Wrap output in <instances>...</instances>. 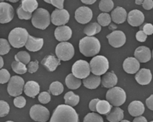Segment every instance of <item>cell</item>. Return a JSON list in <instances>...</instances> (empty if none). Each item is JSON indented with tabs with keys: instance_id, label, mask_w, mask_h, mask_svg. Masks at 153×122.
Returning a JSON list of instances; mask_svg holds the SVG:
<instances>
[{
	"instance_id": "obj_5",
	"label": "cell",
	"mask_w": 153,
	"mask_h": 122,
	"mask_svg": "<svg viewBox=\"0 0 153 122\" xmlns=\"http://www.w3.org/2000/svg\"><path fill=\"white\" fill-rule=\"evenodd\" d=\"M90 69L92 73L101 76L106 73L109 68L108 59L103 55H97L92 59L90 63Z\"/></svg>"
},
{
	"instance_id": "obj_53",
	"label": "cell",
	"mask_w": 153,
	"mask_h": 122,
	"mask_svg": "<svg viewBox=\"0 0 153 122\" xmlns=\"http://www.w3.org/2000/svg\"><path fill=\"white\" fill-rule=\"evenodd\" d=\"M83 3L86 4H94L97 0H81Z\"/></svg>"
},
{
	"instance_id": "obj_15",
	"label": "cell",
	"mask_w": 153,
	"mask_h": 122,
	"mask_svg": "<svg viewBox=\"0 0 153 122\" xmlns=\"http://www.w3.org/2000/svg\"><path fill=\"white\" fill-rule=\"evenodd\" d=\"M72 35L71 29L67 26H59L54 31V36L56 40L60 42H66L71 39Z\"/></svg>"
},
{
	"instance_id": "obj_36",
	"label": "cell",
	"mask_w": 153,
	"mask_h": 122,
	"mask_svg": "<svg viewBox=\"0 0 153 122\" xmlns=\"http://www.w3.org/2000/svg\"><path fill=\"white\" fill-rule=\"evenodd\" d=\"M12 68L13 70L17 74H23L27 71L26 64L20 62L15 61L12 64Z\"/></svg>"
},
{
	"instance_id": "obj_49",
	"label": "cell",
	"mask_w": 153,
	"mask_h": 122,
	"mask_svg": "<svg viewBox=\"0 0 153 122\" xmlns=\"http://www.w3.org/2000/svg\"><path fill=\"white\" fill-rule=\"evenodd\" d=\"M143 7L145 10H149L153 8V0H144Z\"/></svg>"
},
{
	"instance_id": "obj_57",
	"label": "cell",
	"mask_w": 153,
	"mask_h": 122,
	"mask_svg": "<svg viewBox=\"0 0 153 122\" xmlns=\"http://www.w3.org/2000/svg\"><path fill=\"white\" fill-rule=\"evenodd\" d=\"M6 1L10 2L16 3L17 2L19 1V0H6Z\"/></svg>"
},
{
	"instance_id": "obj_13",
	"label": "cell",
	"mask_w": 153,
	"mask_h": 122,
	"mask_svg": "<svg viewBox=\"0 0 153 122\" xmlns=\"http://www.w3.org/2000/svg\"><path fill=\"white\" fill-rule=\"evenodd\" d=\"M92 18V11L87 6H81L75 11V19L80 24H85L89 23Z\"/></svg>"
},
{
	"instance_id": "obj_3",
	"label": "cell",
	"mask_w": 153,
	"mask_h": 122,
	"mask_svg": "<svg viewBox=\"0 0 153 122\" xmlns=\"http://www.w3.org/2000/svg\"><path fill=\"white\" fill-rule=\"evenodd\" d=\"M50 21V13L46 9L39 8L35 10L32 15L31 22L36 28L44 30L49 26Z\"/></svg>"
},
{
	"instance_id": "obj_44",
	"label": "cell",
	"mask_w": 153,
	"mask_h": 122,
	"mask_svg": "<svg viewBox=\"0 0 153 122\" xmlns=\"http://www.w3.org/2000/svg\"><path fill=\"white\" fill-rule=\"evenodd\" d=\"M39 101L42 104H47L51 101V96L47 92H43L38 96Z\"/></svg>"
},
{
	"instance_id": "obj_4",
	"label": "cell",
	"mask_w": 153,
	"mask_h": 122,
	"mask_svg": "<svg viewBox=\"0 0 153 122\" xmlns=\"http://www.w3.org/2000/svg\"><path fill=\"white\" fill-rule=\"evenodd\" d=\"M29 34L27 30L21 27H17L12 30L8 37L9 42L13 47L21 48L25 46Z\"/></svg>"
},
{
	"instance_id": "obj_10",
	"label": "cell",
	"mask_w": 153,
	"mask_h": 122,
	"mask_svg": "<svg viewBox=\"0 0 153 122\" xmlns=\"http://www.w3.org/2000/svg\"><path fill=\"white\" fill-rule=\"evenodd\" d=\"M30 115L32 120L39 122H46L49 120L50 112L47 108L40 105H35L30 108Z\"/></svg>"
},
{
	"instance_id": "obj_26",
	"label": "cell",
	"mask_w": 153,
	"mask_h": 122,
	"mask_svg": "<svg viewBox=\"0 0 153 122\" xmlns=\"http://www.w3.org/2000/svg\"><path fill=\"white\" fill-rule=\"evenodd\" d=\"M101 78L100 76L91 74L83 80L84 86L89 89H95L100 84Z\"/></svg>"
},
{
	"instance_id": "obj_42",
	"label": "cell",
	"mask_w": 153,
	"mask_h": 122,
	"mask_svg": "<svg viewBox=\"0 0 153 122\" xmlns=\"http://www.w3.org/2000/svg\"><path fill=\"white\" fill-rule=\"evenodd\" d=\"M10 75L6 69L0 70V84H5L10 81Z\"/></svg>"
},
{
	"instance_id": "obj_54",
	"label": "cell",
	"mask_w": 153,
	"mask_h": 122,
	"mask_svg": "<svg viewBox=\"0 0 153 122\" xmlns=\"http://www.w3.org/2000/svg\"><path fill=\"white\" fill-rule=\"evenodd\" d=\"M109 28L111 30H114L117 28V26L115 24H113V23H111V24H110V25H109Z\"/></svg>"
},
{
	"instance_id": "obj_46",
	"label": "cell",
	"mask_w": 153,
	"mask_h": 122,
	"mask_svg": "<svg viewBox=\"0 0 153 122\" xmlns=\"http://www.w3.org/2000/svg\"><path fill=\"white\" fill-rule=\"evenodd\" d=\"M27 69L30 73H33L36 72L39 69V62L37 61L30 62L28 64Z\"/></svg>"
},
{
	"instance_id": "obj_9",
	"label": "cell",
	"mask_w": 153,
	"mask_h": 122,
	"mask_svg": "<svg viewBox=\"0 0 153 122\" xmlns=\"http://www.w3.org/2000/svg\"><path fill=\"white\" fill-rule=\"evenodd\" d=\"M24 81L21 77L18 76L12 77L9 81L7 91L10 95L17 97L22 94Z\"/></svg>"
},
{
	"instance_id": "obj_17",
	"label": "cell",
	"mask_w": 153,
	"mask_h": 122,
	"mask_svg": "<svg viewBox=\"0 0 153 122\" xmlns=\"http://www.w3.org/2000/svg\"><path fill=\"white\" fill-rule=\"evenodd\" d=\"M123 69L128 74H134L136 73L140 67L139 62L133 57L126 58L123 64Z\"/></svg>"
},
{
	"instance_id": "obj_25",
	"label": "cell",
	"mask_w": 153,
	"mask_h": 122,
	"mask_svg": "<svg viewBox=\"0 0 153 122\" xmlns=\"http://www.w3.org/2000/svg\"><path fill=\"white\" fill-rule=\"evenodd\" d=\"M40 91V87L38 83L35 81H29L25 84L24 91L26 95L35 98Z\"/></svg>"
},
{
	"instance_id": "obj_11",
	"label": "cell",
	"mask_w": 153,
	"mask_h": 122,
	"mask_svg": "<svg viewBox=\"0 0 153 122\" xmlns=\"http://www.w3.org/2000/svg\"><path fill=\"white\" fill-rule=\"evenodd\" d=\"M70 19L69 12L64 9H55L51 15V21L55 26H64L69 22Z\"/></svg>"
},
{
	"instance_id": "obj_52",
	"label": "cell",
	"mask_w": 153,
	"mask_h": 122,
	"mask_svg": "<svg viewBox=\"0 0 153 122\" xmlns=\"http://www.w3.org/2000/svg\"><path fill=\"white\" fill-rule=\"evenodd\" d=\"M133 122H147V121L145 117L139 116L135 118Z\"/></svg>"
},
{
	"instance_id": "obj_31",
	"label": "cell",
	"mask_w": 153,
	"mask_h": 122,
	"mask_svg": "<svg viewBox=\"0 0 153 122\" xmlns=\"http://www.w3.org/2000/svg\"><path fill=\"white\" fill-rule=\"evenodd\" d=\"M22 7L28 12L32 13L38 7V3L37 0H22Z\"/></svg>"
},
{
	"instance_id": "obj_29",
	"label": "cell",
	"mask_w": 153,
	"mask_h": 122,
	"mask_svg": "<svg viewBox=\"0 0 153 122\" xmlns=\"http://www.w3.org/2000/svg\"><path fill=\"white\" fill-rule=\"evenodd\" d=\"M101 29V26L99 23L92 22L88 24L85 27L83 32L87 36H93L100 33Z\"/></svg>"
},
{
	"instance_id": "obj_12",
	"label": "cell",
	"mask_w": 153,
	"mask_h": 122,
	"mask_svg": "<svg viewBox=\"0 0 153 122\" xmlns=\"http://www.w3.org/2000/svg\"><path fill=\"white\" fill-rule=\"evenodd\" d=\"M107 38L109 44L115 48L123 46L126 40V35L121 30H114L107 36Z\"/></svg>"
},
{
	"instance_id": "obj_20",
	"label": "cell",
	"mask_w": 153,
	"mask_h": 122,
	"mask_svg": "<svg viewBox=\"0 0 153 122\" xmlns=\"http://www.w3.org/2000/svg\"><path fill=\"white\" fill-rule=\"evenodd\" d=\"M152 78L151 71L149 69H142L137 73L135 79L138 84L141 85H148Z\"/></svg>"
},
{
	"instance_id": "obj_23",
	"label": "cell",
	"mask_w": 153,
	"mask_h": 122,
	"mask_svg": "<svg viewBox=\"0 0 153 122\" xmlns=\"http://www.w3.org/2000/svg\"><path fill=\"white\" fill-rule=\"evenodd\" d=\"M41 64L46 67L49 71L53 72L61 64L60 60L54 55H50L46 56L41 62Z\"/></svg>"
},
{
	"instance_id": "obj_16",
	"label": "cell",
	"mask_w": 153,
	"mask_h": 122,
	"mask_svg": "<svg viewBox=\"0 0 153 122\" xmlns=\"http://www.w3.org/2000/svg\"><path fill=\"white\" fill-rule=\"evenodd\" d=\"M144 20V15L139 10H132L128 15V22L133 27L141 26L143 23Z\"/></svg>"
},
{
	"instance_id": "obj_50",
	"label": "cell",
	"mask_w": 153,
	"mask_h": 122,
	"mask_svg": "<svg viewBox=\"0 0 153 122\" xmlns=\"http://www.w3.org/2000/svg\"><path fill=\"white\" fill-rule=\"evenodd\" d=\"M100 99L98 98L93 99L89 104V108L92 112H97L96 111V105Z\"/></svg>"
},
{
	"instance_id": "obj_51",
	"label": "cell",
	"mask_w": 153,
	"mask_h": 122,
	"mask_svg": "<svg viewBox=\"0 0 153 122\" xmlns=\"http://www.w3.org/2000/svg\"><path fill=\"white\" fill-rule=\"evenodd\" d=\"M146 106L148 108L153 111V95H151L146 101Z\"/></svg>"
},
{
	"instance_id": "obj_7",
	"label": "cell",
	"mask_w": 153,
	"mask_h": 122,
	"mask_svg": "<svg viewBox=\"0 0 153 122\" xmlns=\"http://www.w3.org/2000/svg\"><path fill=\"white\" fill-rule=\"evenodd\" d=\"M56 54L60 61H70L74 57L75 53L74 47L69 42H61L56 47Z\"/></svg>"
},
{
	"instance_id": "obj_61",
	"label": "cell",
	"mask_w": 153,
	"mask_h": 122,
	"mask_svg": "<svg viewBox=\"0 0 153 122\" xmlns=\"http://www.w3.org/2000/svg\"><path fill=\"white\" fill-rule=\"evenodd\" d=\"M150 122H153V121H152Z\"/></svg>"
},
{
	"instance_id": "obj_35",
	"label": "cell",
	"mask_w": 153,
	"mask_h": 122,
	"mask_svg": "<svg viewBox=\"0 0 153 122\" xmlns=\"http://www.w3.org/2000/svg\"><path fill=\"white\" fill-rule=\"evenodd\" d=\"M97 21L101 26L107 27L109 26L111 22V17L107 13H102L97 17Z\"/></svg>"
},
{
	"instance_id": "obj_18",
	"label": "cell",
	"mask_w": 153,
	"mask_h": 122,
	"mask_svg": "<svg viewBox=\"0 0 153 122\" xmlns=\"http://www.w3.org/2000/svg\"><path fill=\"white\" fill-rule=\"evenodd\" d=\"M134 56L139 62L146 63L151 60L152 53L150 48L143 46L139 47L136 49Z\"/></svg>"
},
{
	"instance_id": "obj_55",
	"label": "cell",
	"mask_w": 153,
	"mask_h": 122,
	"mask_svg": "<svg viewBox=\"0 0 153 122\" xmlns=\"http://www.w3.org/2000/svg\"><path fill=\"white\" fill-rule=\"evenodd\" d=\"M4 65L3 59L1 56H0V69L2 68Z\"/></svg>"
},
{
	"instance_id": "obj_41",
	"label": "cell",
	"mask_w": 153,
	"mask_h": 122,
	"mask_svg": "<svg viewBox=\"0 0 153 122\" xmlns=\"http://www.w3.org/2000/svg\"><path fill=\"white\" fill-rule=\"evenodd\" d=\"M10 106L7 102L1 100L0 101V117L6 116L10 112Z\"/></svg>"
},
{
	"instance_id": "obj_60",
	"label": "cell",
	"mask_w": 153,
	"mask_h": 122,
	"mask_svg": "<svg viewBox=\"0 0 153 122\" xmlns=\"http://www.w3.org/2000/svg\"><path fill=\"white\" fill-rule=\"evenodd\" d=\"M152 57H153V51H152Z\"/></svg>"
},
{
	"instance_id": "obj_47",
	"label": "cell",
	"mask_w": 153,
	"mask_h": 122,
	"mask_svg": "<svg viewBox=\"0 0 153 122\" xmlns=\"http://www.w3.org/2000/svg\"><path fill=\"white\" fill-rule=\"evenodd\" d=\"M143 30L148 35H152L153 34V25L151 23H146L143 26Z\"/></svg>"
},
{
	"instance_id": "obj_39",
	"label": "cell",
	"mask_w": 153,
	"mask_h": 122,
	"mask_svg": "<svg viewBox=\"0 0 153 122\" xmlns=\"http://www.w3.org/2000/svg\"><path fill=\"white\" fill-rule=\"evenodd\" d=\"M10 50V47L8 41L4 38H0V55L7 54Z\"/></svg>"
},
{
	"instance_id": "obj_56",
	"label": "cell",
	"mask_w": 153,
	"mask_h": 122,
	"mask_svg": "<svg viewBox=\"0 0 153 122\" xmlns=\"http://www.w3.org/2000/svg\"><path fill=\"white\" fill-rule=\"evenodd\" d=\"M144 0H135V3L137 5H141L143 4Z\"/></svg>"
},
{
	"instance_id": "obj_48",
	"label": "cell",
	"mask_w": 153,
	"mask_h": 122,
	"mask_svg": "<svg viewBox=\"0 0 153 122\" xmlns=\"http://www.w3.org/2000/svg\"><path fill=\"white\" fill-rule=\"evenodd\" d=\"M137 40L140 42H144L146 40L147 35L142 30H139L136 35Z\"/></svg>"
},
{
	"instance_id": "obj_28",
	"label": "cell",
	"mask_w": 153,
	"mask_h": 122,
	"mask_svg": "<svg viewBox=\"0 0 153 122\" xmlns=\"http://www.w3.org/2000/svg\"><path fill=\"white\" fill-rule=\"evenodd\" d=\"M65 82L67 87L71 89H77L80 87L82 84L81 80L75 77L72 73L66 77Z\"/></svg>"
},
{
	"instance_id": "obj_6",
	"label": "cell",
	"mask_w": 153,
	"mask_h": 122,
	"mask_svg": "<svg viewBox=\"0 0 153 122\" xmlns=\"http://www.w3.org/2000/svg\"><path fill=\"white\" fill-rule=\"evenodd\" d=\"M106 99L111 105L119 106L126 102V95L123 89L119 87H114L108 90L106 94Z\"/></svg>"
},
{
	"instance_id": "obj_59",
	"label": "cell",
	"mask_w": 153,
	"mask_h": 122,
	"mask_svg": "<svg viewBox=\"0 0 153 122\" xmlns=\"http://www.w3.org/2000/svg\"><path fill=\"white\" fill-rule=\"evenodd\" d=\"M5 122H14L12 121H6Z\"/></svg>"
},
{
	"instance_id": "obj_34",
	"label": "cell",
	"mask_w": 153,
	"mask_h": 122,
	"mask_svg": "<svg viewBox=\"0 0 153 122\" xmlns=\"http://www.w3.org/2000/svg\"><path fill=\"white\" fill-rule=\"evenodd\" d=\"M114 6L112 0H101L99 3L100 10L104 13L109 12L113 9Z\"/></svg>"
},
{
	"instance_id": "obj_24",
	"label": "cell",
	"mask_w": 153,
	"mask_h": 122,
	"mask_svg": "<svg viewBox=\"0 0 153 122\" xmlns=\"http://www.w3.org/2000/svg\"><path fill=\"white\" fill-rule=\"evenodd\" d=\"M117 82V77L113 72L105 73L102 79V85L106 88L114 87Z\"/></svg>"
},
{
	"instance_id": "obj_21",
	"label": "cell",
	"mask_w": 153,
	"mask_h": 122,
	"mask_svg": "<svg viewBox=\"0 0 153 122\" xmlns=\"http://www.w3.org/2000/svg\"><path fill=\"white\" fill-rule=\"evenodd\" d=\"M111 20L116 24H122L126 20L127 13L123 7L118 6L111 12Z\"/></svg>"
},
{
	"instance_id": "obj_33",
	"label": "cell",
	"mask_w": 153,
	"mask_h": 122,
	"mask_svg": "<svg viewBox=\"0 0 153 122\" xmlns=\"http://www.w3.org/2000/svg\"><path fill=\"white\" fill-rule=\"evenodd\" d=\"M49 91L53 95H59L63 92V85L59 81H54L50 85Z\"/></svg>"
},
{
	"instance_id": "obj_30",
	"label": "cell",
	"mask_w": 153,
	"mask_h": 122,
	"mask_svg": "<svg viewBox=\"0 0 153 122\" xmlns=\"http://www.w3.org/2000/svg\"><path fill=\"white\" fill-rule=\"evenodd\" d=\"M112 107V105L108 101L100 100L96 105V111L100 114L107 115Z\"/></svg>"
},
{
	"instance_id": "obj_45",
	"label": "cell",
	"mask_w": 153,
	"mask_h": 122,
	"mask_svg": "<svg viewBox=\"0 0 153 122\" xmlns=\"http://www.w3.org/2000/svg\"><path fill=\"white\" fill-rule=\"evenodd\" d=\"M45 2L52 4L58 9L64 8V3L65 0H44Z\"/></svg>"
},
{
	"instance_id": "obj_19",
	"label": "cell",
	"mask_w": 153,
	"mask_h": 122,
	"mask_svg": "<svg viewBox=\"0 0 153 122\" xmlns=\"http://www.w3.org/2000/svg\"><path fill=\"white\" fill-rule=\"evenodd\" d=\"M44 43L43 38H37L29 35L25 47L30 52H37L42 48Z\"/></svg>"
},
{
	"instance_id": "obj_43",
	"label": "cell",
	"mask_w": 153,
	"mask_h": 122,
	"mask_svg": "<svg viewBox=\"0 0 153 122\" xmlns=\"http://www.w3.org/2000/svg\"><path fill=\"white\" fill-rule=\"evenodd\" d=\"M13 104L16 107L19 108L24 107L26 104V100L23 96H18L13 100Z\"/></svg>"
},
{
	"instance_id": "obj_14",
	"label": "cell",
	"mask_w": 153,
	"mask_h": 122,
	"mask_svg": "<svg viewBox=\"0 0 153 122\" xmlns=\"http://www.w3.org/2000/svg\"><path fill=\"white\" fill-rule=\"evenodd\" d=\"M14 10L12 6L6 2H0V23H8L13 18Z\"/></svg>"
},
{
	"instance_id": "obj_37",
	"label": "cell",
	"mask_w": 153,
	"mask_h": 122,
	"mask_svg": "<svg viewBox=\"0 0 153 122\" xmlns=\"http://www.w3.org/2000/svg\"><path fill=\"white\" fill-rule=\"evenodd\" d=\"M15 59L17 61L27 64L30 61V56L27 52L20 51L15 55Z\"/></svg>"
},
{
	"instance_id": "obj_40",
	"label": "cell",
	"mask_w": 153,
	"mask_h": 122,
	"mask_svg": "<svg viewBox=\"0 0 153 122\" xmlns=\"http://www.w3.org/2000/svg\"><path fill=\"white\" fill-rule=\"evenodd\" d=\"M17 14L20 19L29 20L32 18V13L24 10L21 5H20L17 9Z\"/></svg>"
},
{
	"instance_id": "obj_27",
	"label": "cell",
	"mask_w": 153,
	"mask_h": 122,
	"mask_svg": "<svg viewBox=\"0 0 153 122\" xmlns=\"http://www.w3.org/2000/svg\"><path fill=\"white\" fill-rule=\"evenodd\" d=\"M106 116L107 120L110 122H119L124 118V111L120 107H113Z\"/></svg>"
},
{
	"instance_id": "obj_1",
	"label": "cell",
	"mask_w": 153,
	"mask_h": 122,
	"mask_svg": "<svg viewBox=\"0 0 153 122\" xmlns=\"http://www.w3.org/2000/svg\"><path fill=\"white\" fill-rule=\"evenodd\" d=\"M50 122H78V115L72 106L60 105L54 111Z\"/></svg>"
},
{
	"instance_id": "obj_22",
	"label": "cell",
	"mask_w": 153,
	"mask_h": 122,
	"mask_svg": "<svg viewBox=\"0 0 153 122\" xmlns=\"http://www.w3.org/2000/svg\"><path fill=\"white\" fill-rule=\"evenodd\" d=\"M145 110L143 104L140 101H133L128 106V112L134 117L141 116L144 112Z\"/></svg>"
},
{
	"instance_id": "obj_8",
	"label": "cell",
	"mask_w": 153,
	"mask_h": 122,
	"mask_svg": "<svg viewBox=\"0 0 153 122\" xmlns=\"http://www.w3.org/2000/svg\"><path fill=\"white\" fill-rule=\"evenodd\" d=\"M72 74L80 79H84L90 75V64L84 60H78L74 63L72 68Z\"/></svg>"
},
{
	"instance_id": "obj_58",
	"label": "cell",
	"mask_w": 153,
	"mask_h": 122,
	"mask_svg": "<svg viewBox=\"0 0 153 122\" xmlns=\"http://www.w3.org/2000/svg\"><path fill=\"white\" fill-rule=\"evenodd\" d=\"M120 122H130L129 121H127V120H123V121H121Z\"/></svg>"
},
{
	"instance_id": "obj_32",
	"label": "cell",
	"mask_w": 153,
	"mask_h": 122,
	"mask_svg": "<svg viewBox=\"0 0 153 122\" xmlns=\"http://www.w3.org/2000/svg\"><path fill=\"white\" fill-rule=\"evenodd\" d=\"M65 104L70 106H75L78 104L80 100V98L77 95L74 94V93L70 91L65 94L64 96Z\"/></svg>"
},
{
	"instance_id": "obj_38",
	"label": "cell",
	"mask_w": 153,
	"mask_h": 122,
	"mask_svg": "<svg viewBox=\"0 0 153 122\" xmlns=\"http://www.w3.org/2000/svg\"><path fill=\"white\" fill-rule=\"evenodd\" d=\"M83 122H103V120L100 115L95 113H91L85 117Z\"/></svg>"
},
{
	"instance_id": "obj_2",
	"label": "cell",
	"mask_w": 153,
	"mask_h": 122,
	"mask_svg": "<svg viewBox=\"0 0 153 122\" xmlns=\"http://www.w3.org/2000/svg\"><path fill=\"white\" fill-rule=\"evenodd\" d=\"M79 51L85 57H92L100 52L101 44L95 37L86 36L79 41Z\"/></svg>"
}]
</instances>
